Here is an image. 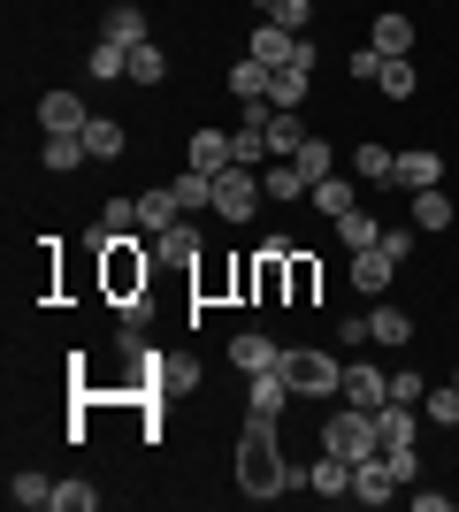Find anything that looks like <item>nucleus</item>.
<instances>
[{"label":"nucleus","mask_w":459,"mask_h":512,"mask_svg":"<svg viewBox=\"0 0 459 512\" xmlns=\"http://www.w3.org/2000/svg\"><path fill=\"white\" fill-rule=\"evenodd\" d=\"M299 474H291V459L276 451V421H245V436H238V490L245 497H284Z\"/></svg>","instance_id":"f257e3e1"},{"label":"nucleus","mask_w":459,"mask_h":512,"mask_svg":"<svg viewBox=\"0 0 459 512\" xmlns=\"http://www.w3.org/2000/svg\"><path fill=\"white\" fill-rule=\"evenodd\" d=\"M146 237V230H138ZM138 237H115L108 253H100V283H108V299L123 321H146V276H153V253H138Z\"/></svg>","instance_id":"f03ea898"},{"label":"nucleus","mask_w":459,"mask_h":512,"mask_svg":"<svg viewBox=\"0 0 459 512\" xmlns=\"http://www.w3.org/2000/svg\"><path fill=\"white\" fill-rule=\"evenodd\" d=\"M322 451H337V459H368V451H383V428H375V406H337L322 421Z\"/></svg>","instance_id":"7ed1b4c3"},{"label":"nucleus","mask_w":459,"mask_h":512,"mask_svg":"<svg viewBox=\"0 0 459 512\" xmlns=\"http://www.w3.org/2000/svg\"><path fill=\"white\" fill-rule=\"evenodd\" d=\"M284 383L299 398H345V360H322V352H306V344H284Z\"/></svg>","instance_id":"20e7f679"},{"label":"nucleus","mask_w":459,"mask_h":512,"mask_svg":"<svg viewBox=\"0 0 459 512\" xmlns=\"http://www.w3.org/2000/svg\"><path fill=\"white\" fill-rule=\"evenodd\" d=\"M261 169H245V161H230V169L215 176V207L207 214H222V222H253V207H261Z\"/></svg>","instance_id":"39448f33"},{"label":"nucleus","mask_w":459,"mask_h":512,"mask_svg":"<svg viewBox=\"0 0 459 512\" xmlns=\"http://www.w3.org/2000/svg\"><path fill=\"white\" fill-rule=\"evenodd\" d=\"M352 497H360V505H391V497H398V474H391V459H383V451L352 459Z\"/></svg>","instance_id":"423d86ee"},{"label":"nucleus","mask_w":459,"mask_h":512,"mask_svg":"<svg viewBox=\"0 0 459 512\" xmlns=\"http://www.w3.org/2000/svg\"><path fill=\"white\" fill-rule=\"evenodd\" d=\"M299 390L284 383V367H268V375H245V413H261V421H276V413L291 406Z\"/></svg>","instance_id":"0eeeda50"},{"label":"nucleus","mask_w":459,"mask_h":512,"mask_svg":"<svg viewBox=\"0 0 459 512\" xmlns=\"http://www.w3.org/2000/svg\"><path fill=\"white\" fill-rule=\"evenodd\" d=\"M391 276H398V260L383 253V245H360V253H352V291L383 299V291H391Z\"/></svg>","instance_id":"6e6552de"},{"label":"nucleus","mask_w":459,"mask_h":512,"mask_svg":"<svg viewBox=\"0 0 459 512\" xmlns=\"http://www.w3.org/2000/svg\"><path fill=\"white\" fill-rule=\"evenodd\" d=\"M306 490L322 497H352V459H337V451H314V467H306Z\"/></svg>","instance_id":"1a4fd4ad"},{"label":"nucleus","mask_w":459,"mask_h":512,"mask_svg":"<svg viewBox=\"0 0 459 512\" xmlns=\"http://www.w3.org/2000/svg\"><path fill=\"white\" fill-rule=\"evenodd\" d=\"M398 192H429V184H444V153L414 146V153H398V176H391Z\"/></svg>","instance_id":"9d476101"},{"label":"nucleus","mask_w":459,"mask_h":512,"mask_svg":"<svg viewBox=\"0 0 459 512\" xmlns=\"http://www.w3.org/2000/svg\"><path fill=\"white\" fill-rule=\"evenodd\" d=\"M100 39H115V46H131V54H138V46L153 39V31H146V8H131V0H115L108 16H100Z\"/></svg>","instance_id":"9b49d317"},{"label":"nucleus","mask_w":459,"mask_h":512,"mask_svg":"<svg viewBox=\"0 0 459 512\" xmlns=\"http://www.w3.org/2000/svg\"><path fill=\"white\" fill-rule=\"evenodd\" d=\"M368 344H383V352H398V344H414V314L383 299V306L368 314Z\"/></svg>","instance_id":"f8f14e48"},{"label":"nucleus","mask_w":459,"mask_h":512,"mask_svg":"<svg viewBox=\"0 0 459 512\" xmlns=\"http://www.w3.org/2000/svg\"><path fill=\"white\" fill-rule=\"evenodd\" d=\"M192 253H199V230H192V214H184V222H169V230L153 237V268H184Z\"/></svg>","instance_id":"ddd939ff"},{"label":"nucleus","mask_w":459,"mask_h":512,"mask_svg":"<svg viewBox=\"0 0 459 512\" xmlns=\"http://www.w3.org/2000/svg\"><path fill=\"white\" fill-rule=\"evenodd\" d=\"M306 138H314V130H306V115H299V107H276V115H268V153H276V161H291V153H299Z\"/></svg>","instance_id":"4468645a"},{"label":"nucleus","mask_w":459,"mask_h":512,"mask_svg":"<svg viewBox=\"0 0 459 512\" xmlns=\"http://www.w3.org/2000/svg\"><path fill=\"white\" fill-rule=\"evenodd\" d=\"M230 161H238V153H230V130H207V123H199L192 130V169L199 176H222Z\"/></svg>","instance_id":"2eb2a0df"},{"label":"nucleus","mask_w":459,"mask_h":512,"mask_svg":"<svg viewBox=\"0 0 459 512\" xmlns=\"http://www.w3.org/2000/svg\"><path fill=\"white\" fill-rule=\"evenodd\" d=\"M276 360H284V344L253 337V329H238V337H230V367H245V375H268Z\"/></svg>","instance_id":"dca6fc26"},{"label":"nucleus","mask_w":459,"mask_h":512,"mask_svg":"<svg viewBox=\"0 0 459 512\" xmlns=\"http://www.w3.org/2000/svg\"><path fill=\"white\" fill-rule=\"evenodd\" d=\"M92 115H85V100H77V92H46L39 100V130L46 138H54V130H85Z\"/></svg>","instance_id":"f3484780"},{"label":"nucleus","mask_w":459,"mask_h":512,"mask_svg":"<svg viewBox=\"0 0 459 512\" xmlns=\"http://www.w3.org/2000/svg\"><path fill=\"white\" fill-rule=\"evenodd\" d=\"M169 222H184V207H176V192H169V184L138 192V230H146V237H161Z\"/></svg>","instance_id":"a211bd4d"},{"label":"nucleus","mask_w":459,"mask_h":512,"mask_svg":"<svg viewBox=\"0 0 459 512\" xmlns=\"http://www.w3.org/2000/svg\"><path fill=\"white\" fill-rule=\"evenodd\" d=\"M345 398H352V406H391V375H383V367H352L345 360Z\"/></svg>","instance_id":"6ab92c4d"},{"label":"nucleus","mask_w":459,"mask_h":512,"mask_svg":"<svg viewBox=\"0 0 459 512\" xmlns=\"http://www.w3.org/2000/svg\"><path fill=\"white\" fill-rule=\"evenodd\" d=\"M368 46H375V54H414V16L383 8V16H375V31H368Z\"/></svg>","instance_id":"aec40b11"},{"label":"nucleus","mask_w":459,"mask_h":512,"mask_svg":"<svg viewBox=\"0 0 459 512\" xmlns=\"http://www.w3.org/2000/svg\"><path fill=\"white\" fill-rule=\"evenodd\" d=\"M375 428H383V444H414V436H421V406L391 398V406H375Z\"/></svg>","instance_id":"412c9836"},{"label":"nucleus","mask_w":459,"mask_h":512,"mask_svg":"<svg viewBox=\"0 0 459 512\" xmlns=\"http://www.w3.org/2000/svg\"><path fill=\"white\" fill-rule=\"evenodd\" d=\"M261 192L291 207V199H306L314 184H306V169H299V161H268V169H261Z\"/></svg>","instance_id":"4be33fe9"},{"label":"nucleus","mask_w":459,"mask_h":512,"mask_svg":"<svg viewBox=\"0 0 459 512\" xmlns=\"http://www.w3.org/2000/svg\"><path fill=\"white\" fill-rule=\"evenodd\" d=\"M352 176H360V184H391V176H398V153L368 138V146H352Z\"/></svg>","instance_id":"5701e85b"},{"label":"nucleus","mask_w":459,"mask_h":512,"mask_svg":"<svg viewBox=\"0 0 459 512\" xmlns=\"http://www.w3.org/2000/svg\"><path fill=\"white\" fill-rule=\"evenodd\" d=\"M268 77H276V69L268 62H253V54H245V62H230V100H268Z\"/></svg>","instance_id":"b1692460"},{"label":"nucleus","mask_w":459,"mask_h":512,"mask_svg":"<svg viewBox=\"0 0 459 512\" xmlns=\"http://www.w3.org/2000/svg\"><path fill=\"white\" fill-rule=\"evenodd\" d=\"M414 230H421V237L452 230V199H444V184H429V192H414Z\"/></svg>","instance_id":"393cba45"},{"label":"nucleus","mask_w":459,"mask_h":512,"mask_svg":"<svg viewBox=\"0 0 459 512\" xmlns=\"http://www.w3.org/2000/svg\"><path fill=\"white\" fill-rule=\"evenodd\" d=\"M306 85H314V69H306V62H284L276 77H268V107H299Z\"/></svg>","instance_id":"a878e982"},{"label":"nucleus","mask_w":459,"mask_h":512,"mask_svg":"<svg viewBox=\"0 0 459 512\" xmlns=\"http://www.w3.org/2000/svg\"><path fill=\"white\" fill-rule=\"evenodd\" d=\"M85 69L100 77V85H115V77H131V46H115V39H92Z\"/></svg>","instance_id":"bb28decb"},{"label":"nucleus","mask_w":459,"mask_h":512,"mask_svg":"<svg viewBox=\"0 0 459 512\" xmlns=\"http://www.w3.org/2000/svg\"><path fill=\"white\" fill-rule=\"evenodd\" d=\"M8 505H23V512L54 505V482H46V474H31V467H16V474H8Z\"/></svg>","instance_id":"cd10ccee"},{"label":"nucleus","mask_w":459,"mask_h":512,"mask_svg":"<svg viewBox=\"0 0 459 512\" xmlns=\"http://www.w3.org/2000/svg\"><path fill=\"white\" fill-rule=\"evenodd\" d=\"M123 146H131V138H123L115 115H92V123H85V153H92V161H115Z\"/></svg>","instance_id":"c85d7f7f"},{"label":"nucleus","mask_w":459,"mask_h":512,"mask_svg":"<svg viewBox=\"0 0 459 512\" xmlns=\"http://www.w3.org/2000/svg\"><path fill=\"white\" fill-rule=\"evenodd\" d=\"M306 199H314V207H322L329 222H337V214H352V207H360V184H345V176H322V184H314Z\"/></svg>","instance_id":"c756f323"},{"label":"nucleus","mask_w":459,"mask_h":512,"mask_svg":"<svg viewBox=\"0 0 459 512\" xmlns=\"http://www.w3.org/2000/svg\"><path fill=\"white\" fill-rule=\"evenodd\" d=\"M314 291H322V268H314L306 253H291V268H284V299H291V306H314Z\"/></svg>","instance_id":"7c9ffc66"},{"label":"nucleus","mask_w":459,"mask_h":512,"mask_svg":"<svg viewBox=\"0 0 459 512\" xmlns=\"http://www.w3.org/2000/svg\"><path fill=\"white\" fill-rule=\"evenodd\" d=\"M77 161H92V153H85V130H54V138H46V169L69 176Z\"/></svg>","instance_id":"2f4dec72"},{"label":"nucleus","mask_w":459,"mask_h":512,"mask_svg":"<svg viewBox=\"0 0 459 512\" xmlns=\"http://www.w3.org/2000/svg\"><path fill=\"white\" fill-rule=\"evenodd\" d=\"M337 245H352V253H360V245H383V222H375L368 207H352V214H337Z\"/></svg>","instance_id":"473e14b6"},{"label":"nucleus","mask_w":459,"mask_h":512,"mask_svg":"<svg viewBox=\"0 0 459 512\" xmlns=\"http://www.w3.org/2000/svg\"><path fill=\"white\" fill-rule=\"evenodd\" d=\"M421 421H429V428H459V383H429V398H421Z\"/></svg>","instance_id":"72a5a7b5"},{"label":"nucleus","mask_w":459,"mask_h":512,"mask_svg":"<svg viewBox=\"0 0 459 512\" xmlns=\"http://www.w3.org/2000/svg\"><path fill=\"white\" fill-rule=\"evenodd\" d=\"M100 230L108 237H138V192H115L108 207H100Z\"/></svg>","instance_id":"f704fd0d"},{"label":"nucleus","mask_w":459,"mask_h":512,"mask_svg":"<svg viewBox=\"0 0 459 512\" xmlns=\"http://www.w3.org/2000/svg\"><path fill=\"white\" fill-rule=\"evenodd\" d=\"M169 192H176V207H184V214H199V207H215V176L184 169V176H176V184H169Z\"/></svg>","instance_id":"c9c22d12"},{"label":"nucleus","mask_w":459,"mask_h":512,"mask_svg":"<svg viewBox=\"0 0 459 512\" xmlns=\"http://www.w3.org/2000/svg\"><path fill=\"white\" fill-rule=\"evenodd\" d=\"M314 8H322V0H261V16L284 23V31H314Z\"/></svg>","instance_id":"e433bc0d"},{"label":"nucleus","mask_w":459,"mask_h":512,"mask_svg":"<svg viewBox=\"0 0 459 512\" xmlns=\"http://www.w3.org/2000/svg\"><path fill=\"white\" fill-rule=\"evenodd\" d=\"M291 161L306 169V184H322V176H337V153H329V138H306V146L291 153Z\"/></svg>","instance_id":"4c0bfd02"},{"label":"nucleus","mask_w":459,"mask_h":512,"mask_svg":"<svg viewBox=\"0 0 459 512\" xmlns=\"http://www.w3.org/2000/svg\"><path fill=\"white\" fill-rule=\"evenodd\" d=\"M375 85L391 92V100H414V62H406V54H383V77H375Z\"/></svg>","instance_id":"58836bf2"},{"label":"nucleus","mask_w":459,"mask_h":512,"mask_svg":"<svg viewBox=\"0 0 459 512\" xmlns=\"http://www.w3.org/2000/svg\"><path fill=\"white\" fill-rule=\"evenodd\" d=\"M161 77H169V54H161V46H138V54H131V85H161Z\"/></svg>","instance_id":"ea45409f"},{"label":"nucleus","mask_w":459,"mask_h":512,"mask_svg":"<svg viewBox=\"0 0 459 512\" xmlns=\"http://www.w3.org/2000/svg\"><path fill=\"white\" fill-rule=\"evenodd\" d=\"M92 505H100L92 482H54V512H92Z\"/></svg>","instance_id":"a19ab883"},{"label":"nucleus","mask_w":459,"mask_h":512,"mask_svg":"<svg viewBox=\"0 0 459 512\" xmlns=\"http://www.w3.org/2000/svg\"><path fill=\"white\" fill-rule=\"evenodd\" d=\"M383 459H391L398 490H406V482H421V451H414V444H383Z\"/></svg>","instance_id":"79ce46f5"},{"label":"nucleus","mask_w":459,"mask_h":512,"mask_svg":"<svg viewBox=\"0 0 459 512\" xmlns=\"http://www.w3.org/2000/svg\"><path fill=\"white\" fill-rule=\"evenodd\" d=\"M391 398H406V406H421V398H429V383H421L414 367H398V375H391Z\"/></svg>","instance_id":"37998d69"},{"label":"nucleus","mask_w":459,"mask_h":512,"mask_svg":"<svg viewBox=\"0 0 459 512\" xmlns=\"http://www.w3.org/2000/svg\"><path fill=\"white\" fill-rule=\"evenodd\" d=\"M352 77H360V85H375V77H383V54H375V46H360V54H352Z\"/></svg>","instance_id":"c03bdc74"},{"label":"nucleus","mask_w":459,"mask_h":512,"mask_svg":"<svg viewBox=\"0 0 459 512\" xmlns=\"http://www.w3.org/2000/svg\"><path fill=\"white\" fill-rule=\"evenodd\" d=\"M414 222H398V230H383V253H391V260H406V253H414Z\"/></svg>","instance_id":"a18cd8bd"},{"label":"nucleus","mask_w":459,"mask_h":512,"mask_svg":"<svg viewBox=\"0 0 459 512\" xmlns=\"http://www.w3.org/2000/svg\"><path fill=\"white\" fill-rule=\"evenodd\" d=\"M452 383H459V375H452Z\"/></svg>","instance_id":"49530a36"}]
</instances>
